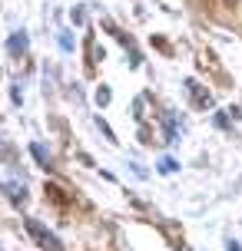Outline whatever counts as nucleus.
Returning <instances> with one entry per match:
<instances>
[{"instance_id":"2","label":"nucleus","mask_w":242,"mask_h":251,"mask_svg":"<svg viewBox=\"0 0 242 251\" xmlns=\"http://www.w3.org/2000/svg\"><path fill=\"white\" fill-rule=\"evenodd\" d=\"M33 155H37V162H43V165H47V152L40 149V146H33Z\"/></svg>"},{"instance_id":"1","label":"nucleus","mask_w":242,"mask_h":251,"mask_svg":"<svg viewBox=\"0 0 242 251\" xmlns=\"http://www.w3.org/2000/svg\"><path fill=\"white\" fill-rule=\"evenodd\" d=\"M27 231H30V235L40 241V248H50V251H60V248H63V245L57 241V235H53V231H47V228L40 225L37 218H27Z\"/></svg>"}]
</instances>
